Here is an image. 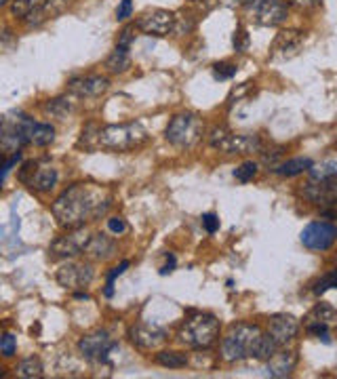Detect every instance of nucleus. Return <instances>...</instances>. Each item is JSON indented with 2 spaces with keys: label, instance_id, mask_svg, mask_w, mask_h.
<instances>
[{
  "label": "nucleus",
  "instance_id": "1",
  "mask_svg": "<svg viewBox=\"0 0 337 379\" xmlns=\"http://www.w3.org/2000/svg\"><path fill=\"white\" fill-rule=\"evenodd\" d=\"M110 204L112 194L105 188L95 184H74L55 198L51 213L63 230H76L105 215Z\"/></svg>",
  "mask_w": 337,
  "mask_h": 379
},
{
  "label": "nucleus",
  "instance_id": "2",
  "mask_svg": "<svg viewBox=\"0 0 337 379\" xmlns=\"http://www.w3.org/2000/svg\"><path fill=\"white\" fill-rule=\"evenodd\" d=\"M219 321L207 312H192L180 327L177 341L190 350H207L219 337Z\"/></svg>",
  "mask_w": 337,
  "mask_h": 379
},
{
  "label": "nucleus",
  "instance_id": "3",
  "mask_svg": "<svg viewBox=\"0 0 337 379\" xmlns=\"http://www.w3.org/2000/svg\"><path fill=\"white\" fill-rule=\"evenodd\" d=\"M264 333L266 331L259 325L251 323H241L232 327V331L222 339V358L226 363H241L247 358H253Z\"/></svg>",
  "mask_w": 337,
  "mask_h": 379
},
{
  "label": "nucleus",
  "instance_id": "4",
  "mask_svg": "<svg viewBox=\"0 0 337 379\" xmlns=\"http://www.w3.org/2000/svg\"><path fill=\"white\" fill-rule=\"evenodd\" d=\"M147 142V133L140 123L108 125L99 129V147L108 152H131Z\"/></svg>",
  "mask_w": 337,
  "mask_h": 379
},
{
  "label": "nucleus",
  "instance_id": "5",
  "mask_svg": "<svg viewBox=\"0 0 337 379\" xmlns=\"http://www.w3.org/2000/svg\"><path fill=\"white\" fill-rule=\"evenodd\" d=\"M202 135H204V123L194 112L175 114L165 129V140L175 147H194L202 140Z\"/></svg>",
  "mask_w": 337,
  "mask_h": 379
},
{
  "label": "nucleus",
  "instance_id": "6",
  "mask_svg": "<svg viewBox=\"0 0 337 379\" xmlns=\"http://www.w3.org/2000/svg\"><path fill=\"white\" fill-rule=\"evenodd\" d=\"M209 145L222 154H239V156L255 154V152L264 150L259 135H255V133L237 135L228 127H213L209 133Z\"/></svg>",
  "mask_w": 337,
  "mask_h": 379
},
{
  "label": "nucleus",
  "instance_id": "7",
  "mask_svg": "<svg viewBox=\"0 0 337 379\" xmlns=\"http://www.w3.org/2000/svg\"><path fill=\"white\" fill-rule=\"evenodd\" d=\"M249 17L264 28L283 26L289 17V2L285 0H249L244 4Z\"/></svg>",
  "mask_w": 337,
  "mask_h": 379
},
{
  "label": "nucleus",
  "instance_id": "8",
  "mask_svg": "<svg viewBox=\"0 0 337 379\" xmlns=\"http://www.w3.org/2000/svg\"><path fill=\"white\" fill-rule=\"evenodd\" d=\"M91 240V234L85 228H76V230H68L63 237L51 242L48 246V255L55 259H72L78 255H85L87 244Z\"/></svg>",
  "mask_w": 337,
  "mask_h": 379
},
{
  "label": "nucleus",
  "instance_id": "9",
  "mask_svg": "<svg viewBox=\"0 0 337 379\" xmlns=\"http://www.w3.org/2000/svg\"><path fill=\"white\" fill-rule=\"evenodd\" d=\"M19 180L38 194H48L57 186L59 173L53 165H38V162L30 160V162L24 165V169L19 173Z\"/></svg>",
  "mask_w": 337,
  "mask_h": 379
},
{
  "label": "nucleus",
  "instance_id": "10",
  "mask_svg": "<svg viewBox=\"0 0 337 379\" xmlns=\"http://www.w3.org/2000/svg\"><path fill=\"white\" fill-rule=\"evenodd\" d=\"M175 24H177V17L171 13V11H165V9H154V11H147L144 13L138 21H135V28L140 32H144L145 36H169L171 32H175Z\"/></svg>",
  "mask_w": 337,
  "mask_h": 379
},
{
  "label": "nucleus",
  "instance_id": "11",
  "mask_svg": "<svg viewBox=\"0 0 337 379\" xmlns=\"http://www.w3.org/2000/svg\"><path fill=\"white\" fill-rule=\"evenodd\" d=\"M337 242V226L329 222H312L301 230V244L310 251H329Z\"/></svg>",
  "mask_w": 337,
  "mask_h": 379
},
{
  "label": "nucleus",
  "instance_id": "12",
  "mask_svg": "<svg viewBox=\"0 0 337 379\" xmlns=\"http://www.w3.org/2000/svg\"><path fill=\"white\" fill-rule=\"evenodd\" d=\"M116 348V341L110 337L108 331H93L89 335H83L81 341H78V350L81 354L87 358V360H93V363H101V360H108L110 352Z\"/></svg>",
  "mask_w": 337,
  "mask_h": 379
},
{
  "label": "nucleus",
  "instance_id": "13",
  "mask_svg": "<svg viewBox=\"0 0 337 379\" xmlns=\"http://www.w3.org/2000/svg\"><path fill=\"white\" fill-rule=\"evenodd\" d=\"M95 272H93V266L91 264H63L59 270H57V283L61 284L63 289H70V291H76V289H85L89 286L93 281Z\"/></svg>",
  "mask_w": 337,
  "mask_h": 379
},
{
  "label": "nucleus",
  "instance_id": "14",
  "mask_svg": "<svg viewBox=\"0 0 337 379\" xmlns=\"http://www.w3.org/2000/svg\"><path fill=\"white\" fill-rule=\"evenodd\" d=\"M268 333L276 339L281 348H285L299 333V321L291 314H274L268 318Z\"/></svg>",
  "mask_w": 337,
  "mask_h": 379
},
{
  "label": "nucleus",
  "instance_id": "15",
  "mask_svg": "<svg viewBox=\"0 0 337 379\" xmlns=\"http://www.w3.org/2000/svg\"><path fill=\"white\" fill-rule=\"evenodd\" d=\"M110 89V81L108 76H99V74H91V76H81V78H72L68 83V91L74 97H99Z\"/></svg>",
  "mask_w": 337,
  "mask_h": 379
},
{
  "label": "nucleus",
  "instance_id": "16",
  "mask_svg": "<svg viewBox=\"0 0 337 379\" xmlns=\"http://www.w3.org/2000/svg\"><path fill=\"white\" fill-rule=\"evenodd\" d=\"M129 337L135 348L144 352H152V350H158L167 341V331L158 327H150V325H135L129 329Z\"/></svg>",
  "mask_w": 337,
  "mask_h": 379
},
{
  "label": "nucleus",
  "instance_id": "17",
  "mask_svg": "<svg viewBox=\"0 0 337 379\" xmlns=\"http://www.w3.org/2000/svg\"><path fill=\"white\" fill-rule=\"evenodd\" d=\"M301 194L314 202L316 207H325L329 202H337V177L336 180H329V182H308Z\"/></svg>",
  "mask_w": 337,
  "mask_h": 379
},
{
  "label": "nucleus",
  "instance_id": "18",
  "mask_svg": "<svg viewBox=\"0 0 337 379\" xmlns=\"http://www.w3.org/2000/svg\"><path fill=\"white\" fill-rule=\"evenodd\" d=\"M304 45V34L297 30H283L279 32V36L274 38L272 45V57L276 59H289L293 57Z\"/></svg>",
  "mask_w": 337,
  "mask_h": 379
},
{
  "label": "nucleus",
  "instance_id": "19",
  "mask_svg": "<svg viewBox=\"0 0 337 379\" xmlns=\"http://www.w3.org/2000/svg\"><path fill=\"white\" fill-rule=\"evenodd\" d=\"M297 365V352L293 350H279L270 360H268V369H266V375L274 379L289 378Z\"/></svg>",
  "mask_w": 337,
  "mask_h": 379
},
{
  "label": "nucleus",
  "instance_id": "20",
  "mask_svg": "<svg viewBox=\"0 0 337 379\" xmlns=\"http://www.w3.org/2000/svg\"><path fill=\"white\" fill-rule=\"evenodd\" d=\"M114 253H116V242H114V238H110L108 234H101V232L91 237L89 244H87V251H85V255H87L89 259H93V261H105V259H110Z\"/></svg>",
  "mask_w": 337,
  "mask_h": 379
},
{
  "label": "nucleus",
  "instance_id": "21",
  "mask_svg": "<svg viewBox=\"0 0 337 379\" xmlns=\"http://www.w3.org/2000/svg\"><path fill=\"white\" fill-rule=\"evenodd\" d=\"M312 160L310 158H291V160H283L279 167H274L272 169V173L274 175H279V177H297V175H301V173H306V171H310L312 169Z\"/></svg>",
  "mask_w": 337,
  "mask_h": 379
},
{
  "label": "nucleus",
  "instance_id": "22",
  "mask_svg": "<svg viewBox=\"0 0 337 379\" xmlns=\"http://www.w3.org/2000/svg\"><path fill=\"white\" fill-rule=\"evenodd\" d=\"M154 363L165 367V369H184L188 365V356L177 350H160L154 356Z\"/></svg>",
  "mask_w": 337,
  "mask_h": 379
},
{
  "label": "nucleus",
  "instance_id": "23",
  "mask_svg": "<svg viewBox=\"0 0 337 379\" xmlns=\"http://www.w3.org/2000/svg\"><path fill=\"white\" fill-rule=\"evenodd\" d=\"M105 68L112 72V74H123L131 68V55H129V48L116 47L112 51V55L105 59Z\"/></svg>",
  "mask_w": 337,
  "mask_h": 379
},
{
  "label": "nucleus",
  "instance_id": "24",
  "mask_svg": "<svg viewBox=\"0 0 337 379\" xmlns=\"http://www.w3.org/2000/svg\"><path fill=\"white\" fill-rule=\"evenodd\" d=\"M15 375L24 379H41L45 375V367H43L41 358L30 356V358H24V360L15 367Z\"/></svg>",
  "mask_w": 337,
  "mask_h": 379
},
{
  "label": "nucleus",
  "instance_id": "25",
  "mask_svg": "<svg viewBox=\"0 0 337 379\" xmlns=\"http://www.w3.org/2000/svg\"><path fill=\"white\" fill-rule=\"evenodd\" d=\"M53 142H55V129H53V125L36 123L34 129H32V135H30V143H34L36 147H47Z\"/></svg>",
  "mask_w": 337,
  "mask_h": 379
},
{
  "label": "nucleus",
  "instance_id": "26",
  "mask_svg": "<svg viewBox=\"0 0 337 379\" xmlns=\"http://www.w3.org/2000/svg\"><path fill=\"white\" fill-rule=\"evenodd\" d=\"M72 110H74V103L68 97H55V99H48L45 103V114H51L59 120H63Z\"/></svg>",
  "mask_w": 337,
  "mask_h": 379
},
{
  "label": "nucleus",
  "instance_id": "27",
  "mask_svg": "<svg viewBox=\"0 0 337 379\" xmlns=\"http://www.w3.org/2000/svg\"><path fill=\"white\" fill-rule=\"evenodd\" d=\"M312 182H329L337 177V160H327L321 165H312V169L308 171Z\"/></svg>",
  "mask_w": 337,
  "mask_h": 379
},
{
  "label": "nucleus",
  "instance_id": "28",
  "mask_svg": "<svg viewBox=\"0 0 337 379\" xmlns=\"http://www.w3.org/2000/svg\"><path fill=\"white\" fill-rule=\"evenodd\" d=\"M310 321H316V323H327V325H331L333 321H337V310L331 306V303H327V301H321V303H316V308L310 312Z\"/></svg>",
  "mask_w": 337,
  "mask_h": 379
},
{
  "label": "nucleus",
  "instance_id": "29",
  "mask_svg": "<svg viewBox=\"0 0 337 379\" xmlns=\"http://www.w3.org/2000/svg\"><path fill=\"white\" fill-rule=\"evenodd\" d=\"M257 171H259V165H257V162L244 160L241 167L234 169V177H237L239 182H242V184H249V182L257 175Z\"/></svg>",
  "mask_w": 337,
  "mask_h": 379
},
{
  "label": "nucleus",
  "instance_id": "30",
  "mask_svg": "<svg viewBox=\"0 0 337 379\" xmlns=\"http://www.w3.org/2000/svg\"><path fill=\"white\" fill-rule=\"evenodd\" d=\"M329 289H337V268L336 270H329L327 274H323L316 283H314V295H323L325 291Z\"/></svg>",
  "mask_w": 337,
  "mask_h": 379
},
{
  "label": "nucleus",
  "instance_id": "31",
  "mask_svg": "<svg viewBox=\"0 0 337 379\" xmlns=\"http://www.w3.org/2000/svg\"><path fill=\"white\" fill-rule=\"evenodd\" d=\"M237 72H239L237 63H230V61H219V63L213 66V76L217 81H230V78L237 76Z\"/></svg>",
  "mask_w": 337,
  "mask_h": 379
},
{
  "label": "nucleus",
  "instance_id": "32",
  "mask_svg": "<svg viewBox=\"0 0 337 379\" xmlns=\"http://www.w3.org/2000/svg\"><path fill=\"white\" fill-rule=\"evenodd\" d=\"M129 266H131V264L125 259V261H120L116 268H112V270L108 272V281H105V297H112V295H114V281H116L118 276H123L125 270H127Z\"/></svg>",
  "mask_w": 337,
  "mask_h": 379
},
{
  "label": "nucleus",
  "instance_id": "33",
  "mask_svg": "<svg viewBox=\"0 0 337 379\" xmlns=\"http://www.w3.org/2000/svg\"><path fill=\"white\" fill-rule=\"evenodd\" d=\"M0 352H2V356H4V358L15 356V352H17V337H15L13 333H4V335H2V341H0Z\"/></svg>",
  "mask_w": 337,
  "mask_h": 379
},
{
  "label": "nucleus",
  "instance_id": "34",
  "mask_svg": "<svg viewBox=\"0 0 337 379\" xmlns=\"http://www.w3.org/2000/svg\"><path fill=\"white\" fill-rule=\"evenodd\" d=\"M306 331L310 333V335H314V337H318V339H323L325 343H329L331 339H329V325L327 323H316V321H310L308 325H306Z\"/></svg>",
  "mask_w": 337,
  "mask_h": 379
},
{
  "label": "nucleus",
  "instance_id": "35",
  "mask_svg": "<svg viewBox=\"0 0 337 379\" xmlns=\"http://www.w3.org/2000/svg\"><path fill=\"white\" fill-rule=\"evenodd\" d=\"M249 43H251V38H249L247 30H244L242 26H239V28L234 30V38H232L234 51H237V53H244V51L249 48Z\"/></svg>",
  "mask_w": 337,
  "mask_h": 379
},
{
  "label": "nucleus",
  "instance_id": "36",
  "mask_svg": "<svg viewBox=\"0 0 337 379\" xmlns=\"http://www.w3.org/2000/svg\"><path fill=\"white\" fill-rule=\"evenodd\" d=\"M135 24L133 26H125L123 28V32H120V36H118V43H116V47H123V48H131L133 45V41H135Z\"/></svg>",
  "mask_w": 337,
  "mask_h": 379
},
{
  "label": "nucleus",
  "instance_id": "37",
  "mask_svg": "<svg viewBox=\"0 0 337 379\" xmlns=\"http://www.w3.org/2000/svg\"><path fill=\"white\" fill-rule=\"evenodd\" d=\"M202 228L209 232V234H215L219 230V217L215 213H204L202 215Z\"/></svg>",
  "mask_w": 337,
  "mask_h": 379
},
{
  "label": "nucleus",
  "instance_id": "38",
  "mask_svg": "<svg viewBox=\"0 0 337 379\" xmlns=\"http://www.w3.org/2000/svg\"><path fill=\"white\" fill-rule=\"evenodd\" d=\"M133 15V0H120L118 9H116V19L118 21H127Z\"/></svg>",
  "mask_w": 337,
  "mask_h": 379
},
{
  "label": "nucleus",
  "instance_id": "39",
  "mask_svg": "<svg viewBox=\"0 0 337 379\" xmlns=\"http://www.w3.org/2000/svg\"><path fill=\"white\" fill-rule=\"evenodd\" d=\"M108 230H110L112 234L120 237L123 232H127V224H125L123 217H110V219H108Z\"/></svg>",
  "mask_w": 337,
  "mask_h": 379
},
{
  "label": "nucleus",
  "instance_id": "40",
  "mask_svg": "<svg viewBox=\"0 0 337 379\" xmlns=\"http://www.w3.org/2000/svg\"><path fill=\"white\" fill-rule=\"evenodd\" d=\"M281 158H283V147H276V150H274V154L264 152V162H266L270 169L279 167V165H281Z\"/></svg>",
  "mask_w": 337,
  "mask_h": 379
},
{
  "label": "nucleus",
  "instance_id": "41",
  "mask_svg": "<svg viewBox=\"0 0 337 379\" xmlns=\"http://www.w3.org/2000/svg\"><path fill=\"white\" fill-rule=\"evenodd\" d=\"M287 2H289V6L297 9V11H310V9H314L321 0H287Z\"/></svg>",
  "mask_w": 337,
  "mask_h": 379
},
{
  "label": "nucleus",
  "instance_id": "42",
  "mask_svg": "<svg viewBox=\"0 0 337 379\" xmlns=\"http://www.w3.org/2000/svg\"><path fill=\"white\" fill-rule=\"evenodd\" d=\"M175 264H177L175 255H173V253H167V264L160 268V276H167V274H171V272L175 270Z\"/></svg>",
  "mask_w": 337,
  "mask_h": 379
},
{
  "label": "nucleus",
  "instance_id": "43",
  "mask_svg": "<svg viewBox=\"0 0 337 379\" xmlns=\"http://www.w3.org/2000/svg\"><path fill=\"white\" fill-rule=\"evenodd\" d=\"M222 4H226V6H232V9H237V6H244L249 0H219Z\"/></svg>",
  "mask_w": 337,
  "mask_h": 379
},
{
  "label": "nucleus",
  "instance_id": "44",
  "mask_svg": "<svg viewBox=\"0 0 337 379\" xmlns=\"http://www.w3.org/2000/svg\"><path fill=\"white\" fill-rule=\"evenodd\" d=\"M13 0H0V4H11Z\"/></svg>",
  "mask_w": 337,
  "mask_h": 379
}]
</instances>
